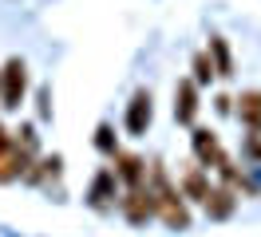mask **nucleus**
Returning <instances> with one entry per match:
<instances>
[{"instance_id":"f257e3e1","label":"nucleus","mask_w":261,"mask_h":237,"mask_svg":"<svg viewBox=\"0 0 261 237\" xmlns=\"http://www.w3.org/2000/svg\"><path fill=\"white\" fill-rule=\"evenodd\" d=\"M150 198H154V214H159L166 225H174V229H186V225H190V214H186L182 198L174 194V186L166 182L163 170H154V190H150Z\"/></svg>"},{"instance_id":"f03ea898","label":"nucleus","mask_w":261,"mask_h":237,"mask_svg":"<svg viewBox=\"0 0 261 237\" xmlns=\"http://www.w3.org/2000/svg\"><path fill=\"white\" fill-rule=\"evenodd\" d=\"M28 158H32V150H20V142H0V182H12V178H20V174L28 170Z\"/></svg>"},{"instance_id":"7ed1b4c3","label":"nucleus","mask_w":261,"mask_h":237,"mask_svg":"<svg viewBox=\"0 0 261 237\" xmlns=\"http://www.w3.org/2000/svg\"><path fill=\"white\" fill-rule=\"evenodd\" d=\"M24 87H28V71H24V63L8 60V67H4V107H20Z\"/></svg>"},{"instance_id":"20e7f679","label":"nucleus","mask_w":261,"mask_h":237,"mask_svg":"<svg viewBox=\"0 0 261 237\" xmlns=\"http://www.w3.org/2000/svg\"><path fill=\"white\" fill-rule=\"evenodd\" d=\"M123 214H127V221H135V225H143V221L154 214V198H150V190L143 186H130V194L123 198Z\"/></svg>"},{"instance_id":"39448f33","label":"nucleus","mask_w":261,"mask_h":237,"mask_svg":"<svg viewBox=\"0 0 261 237\" xmlns=\"http://www.w3.org/2000/svg\"><path fill=\"white\" fill-rule=\"evenodd\" d=\"M194 154H198V162H202V166H218V162H222V142L214 139V130H202V126H198L194 130Z\"/></svg>"},{"instance_id":"423d86ee","label":"nucleus","mask_w":261,"mask_h":237,"mask_svg":"<svg viewBox=\"0 0 261 237\" xmlns=\"http://www.w3.org/2000/svg\"><path fill=\"white\" fill-rule=\"evenodd\" d=\"M150 126V91H139L130 99V111H127V130L130 135H143Z\"/></svg>"},{"instance_id":"0eeeda50","label":"nucleus","mask_w":261,"mask_h":237,"mask_svg":"<svg viewBox=\"0 0 261 237\" xmlns=\"http://www.w3.org/2000/svg\"><path fill=\"white\" fill-rule=\"evenodd\" d=\"M174 115H178V123H194V115H198V87L190 83V79H182L178 83V91H174Z\"/></svg>"},{"instance_id":"6e6552de","label":"nucleus","mask_w":261,"mask_h":237,"mask_svg":"<svg viewBox=\"0 0 261 237\" xmlns=\"http://www.w3.org/2000/svg\"><path fill=\"white\" fill-rule=\"evenodd\" d=\"M111 198H115V170H103L95 174V186H91V205L95 209H111Z\"/></svg>"},{"instance_id":"1a4fd4ad","label":"nucleus","mask_w":261,"mask_h":237,"mask_svg":"<svg viewBox=\"0 0 261 237\" xmlns=\"http://www.w3.org/2000/svg\"><path fill=\"white\" fill-rule=\"evenodd\" d=\"M202 205H206L210 218H229V214H233V194H229V190H210Z\"/></svg>"},{"instance_id":"9d476101","label":"nucleus","mask_w":261,"mask_h":237,"mask_svg":"<svg viewBox=\"0 0 261 237\" xmlns=\"http://www.w3.org/2000/svg\"><path fill=\"white\" fill-rule=\"evenodd\" d=\"M115 162H119V178L123 182H130V186H143V158H135V154H115Z\"/></svg>"},{"instance_id":"9b49d317","label":"nucleus","mask_w":261,"mask_h":237,"mask_svg":"<svg viewBox=\"0 0 261 237\" xmlns=\"http://www.w3.org/2000/svg\"><path fill=\"white\" fill-rule=\"evenodd\" d=\"M242 119L249 126H261V91H245L242 95Z\"/></svg>"},{"instance_id":"f8f14e48","label":"nucleus","mask_w":261,"mask_h":237,"mask_svg":"<svg viewBox=\"0 0 261 237\" xmlns=\"http://www.w3.org/2000/svg\"><path fill=\"white\" fill-rule=\"evenodd\" d=\"M210 51H214V63H218V67H214V75H229V71H233V63H229V47L222 44V36H214V40H210Z\"/></svg>"},{"instance_id":"ddd939ff","label":"nucleus","mask_w":261,"mask_h":237,"mask_svg":"<svg viewBox=\"0 0 261 237\" xmlns=\"http://www.w3.org/2000/svg\"><path fill=\"white\" fill-rule=\"evenodd\" d=\"M182 186H186V194H190L194 202H206V194H210V186H206V178H202V170H186V178H182Z\"/></svg>"},{"instance_id":"4468645a","label":"nucleus","mask_w":261,"mask_h":237,"mask_svg":"<svg viewBox=\"0 0 261 237\" xmlns=\"http://www.w3.org/2000/svg\"><path fill=\"white\" fill-rule=\"evenodd\" d=\"M194 71H198V83H210V75H214V63L206 60V56H194Z\"/></svg>"},{"instance_id":"2eb2a0df","label":"nucleus","mask_w":261,"mask_h":237,"mask_svg":"<svg viewBox=\"0 0 261 237\" xmlns=\"http://www.w3.org/2000/svg\"><path fill=\"white\" fill-rule=\"evenodd\" d=\"M99 150H103V154H115V139H111V126H107V123H103V126H99Z\"/></svg>"}]
</instances>
